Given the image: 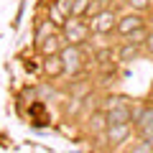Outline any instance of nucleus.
I'll use <instances>...</instances> for the list:
<instances>
[{"instance_id":"obj_1","label":"nucleus","mask_w":153,"mask_h":153,"mask_svg":"<svg viewBox=\"0 0 153 153\" xmlns=\"http://www.w3.org/2000/svg\"><path fill=\"white\" fill-rule=\"evenodd\" d=\"M89 33H92V28L82 18H66V23L61 26V36H64V41L69 46H84Z\"/></svg>"},{"instance_id":"obj_2","label":"nucleus","mask_w":153,"mask_h":153,"mask_svg":"<svg viewBox=\"0 0 153 153\" xmlns=\"http://www.w3.org/2000/svg\"><path fill=\"white\" fill-rule=\"evenodd\" d=\"M61 61H64V74H79L84 69V54H82V46H69L66 44L61 49Z\"/></svg>"},{"instance_id":"obj_3","label":"nucleus","mask_w":153,"mask_h":153,"mask_svg":"<svg viewBox=\"0 0 153 153\" xmlns=\"http://www.w3.org/2000/svg\"><path fill=\"white\" fill-rule=\"evenodd\" d=\"M117 21H120V18L115 16L112 10H105V13H100L97 18L89 21V28H92V33H97V36H105V33H112L115 28H117Z\"/></svg>"},{"instance_id":"obj_4","label":"nucleus","mask_w":153,"mask_h":153,"mask_svg":"<svg viewBox=\"0 0 153 153\" xmlns=\"http://www.w3.org/2000/svg\"><path fill=\"white\" fill-rule=\"evenodd\" d=\"M140 28H146V21H143V16H140V13H128V16H123L120 21H117V28H115V31L120 33L123 38H128L130 33L140 31Z\"/></svg>"},{"instance_id":"obj_5","label":"nucleus","mask_w":153,"mask_h":153,"mask_svg":"<svg viewBox=\"0 0 153 153\" xmlns=\"http://www.w3.org/2000/svg\"><path fill=\"white\" fill-rule=\"evenodd\" d=\"M64 46H66V44H64V36L56 33V36H49L46 41H41L38 49H41V54H44V59H46V56H59Z\"/></svg>"},{"instance_id":"obj_6","label":"nucleus","mask_w":153,"mask_h":153,"mask_svg":"<svg viewBox=\"0 0 153 153\" xmlns=\"http://www.w3.org/2000/svg\"><path fill=\"white\" fill-rule=\"evenodd\" d=\"M41 69H44L46 76H61L64 74V61H61V56H46L41 61Z\"/></svg>"},{"instance_id":"obj_7","label":"nucleus","mask_w":153,"mask_h":153,"mask_svg":"<svg viewBox=\"0 0 153 153\" xmlns=\"http://www.w3.org/2000/svg\"><path fill=\"white\" fill-rule=\"evenodd\" d=\"M107 140L112 143V146H117V143H123L128 138V133H130V125H110L107 130Z\"/></svg>"},{"instance_id":"obj_8","label":"nucleus","mask_w":153,"mask_h":153,"mask_svg":"<svg viewBox=\"0 0 153 153\" xmlns=\"http://www.w3.org/2000/svg\"><path fill=\"white\" fill-rule=\"evenodd\" d=\"M89 128H92V133H102V130H107V128H110V123H107V112H105V110H97V112L89 117Z\"/></svg>"},{"instance_id":"obj_9","label":"nucleus","mask_w":153,"mask_h":153,"mask_svg":"<svg viewBox=\"0 0 153 153\" xmlns=\"http://www.w3.org/2000/svg\"><path fill=\"white\" fill-rule=\"evenodd\" d=\"M49 36H56V23L54 21H41L36 28V41L41 44V41H46Z\"/></svg>"},{"instance_id":"obj_10","label":"nucleus","mask_w":153,"mask_h":153,"mask_svg":"<svg viewBox=\"0 0 153 153\" xmlns=\"http://www.w3.org/2000/svg\"><path fill=\"white\" fill-rule=\"evenodd\" d=\"M135 56H138V46H135V44H128V41H123V46L117 49V61H120V64H125V61L135 59Z\"/></svg>"},{"instance_id":"obj_11","label":"nucleus","mask_w":153,"mask_h":153,"mask_svg":"<svg viewBox=\"0 0 153 153\" xmlns=\"http://www.w3.org/2000/svg\"><path fill=\"white\" fill-rule=\"evenodd\" d=\"M89 3H92V0H74V3H71V16H69V18H82V16H87Z\"/></svg>"},{"instance_id":"obj_12","label":"nucleus","mask_w":153,"mask_h":153,"mask_svg":"<svg viewBox=\"0 0 153 153\" xmlns=\"http://www.w3.org/2000/svg\"><path fill=\"white\" fill-rule=\"evenodd\" d=\"M112 59H117V54H112V49H102V51H97V61H100V66H102V69H110V66L115 64Z\"/></svg>"},{"instance_id":"obj_13","label":"nucleus","mask_w":153,"mask_h":153,"mask_svg":"<svg viewBox=\"0 0 153 153\" xmlns=\"http://www.w3.org/2000/svg\"><path fill=\"white\" fill-rule=\"evenodd\" d=\"M148 36H151V31H146V28H140V31L130 33V36H128L125 41H128V44H135V46H140V44H146V41H148Z\"/></svg>"},{"instance_id":"obj_14","label":"nucleus","mask_w":153,"mask_h":153,"mask_svg":"<svg viewBox=\"0 0 153 153\" xmlns=\"http://www.w3.org/2000/svg\"><path fill=\"white\" fill-rule=\"evenodd\" d=\"M105 10H107V0H92V3H89L87 16H89V18H97L100 13H105Z\"/></svg>"},{"instance_id":"obj_15","label":"nucleus","mask_w":153,"mask_h":153,"mask_svg":"<svg viewBox=\"0 0 153 153\" xmlns=\"http://www.w3.org/2000/svg\"><path fill=\"white\" fill-rule=\"evenodd\" d=\"M71 3H74V0H56L54 8H56V10H59L64 18H69V16H71Z\"/></svg>"},{"instance_id":"obj_16","label":"nucleus","mask_w":153,"mask_h":153,"mask_svg":"<svg viewBox=\"0 0 153 153\" xmlns=\"http://www.w3.org/2000/svg\"><path fill=\"white\" fill-rule=\"evenodd\" d=\"M128 5H130L133 10H146V8L151 5V0H128Z\"/></svg>"},{"instance_id":"obj_17","label":"nucleus","mask_w":153,"mask_h":153,"mask_svg":"<svg viewBox=\"0 0 153 153\" xmlns=\"http://www.w3.org/2000/svg\"><path fill=\"white\" fill-rule=\"evenodd\" d=\"M146 46H148V51L153 54V31H151V36H148V41H146Z\"/></svg>"},{"instance_id":"obj_18","label":"nucleus","mask_w":153,"mask_h":153,"mask_svg":"<svg viewBox=\"0 0 153 153\" xmlns=\"http://www.w3.org/2000/svg\"><path fill=\"white\" fill-rule=\"evenodd\" d=\"M151 26H153V16H151Z\"/></svg>"}]
</instances>
